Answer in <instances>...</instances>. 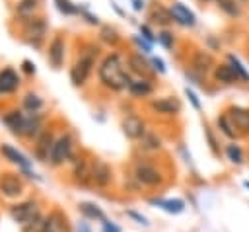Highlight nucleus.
<instances>
[{"label":"nucleus","instance_id":"obj_1","mask_svg":"<svg viewBox=\"0 0 249 232\" xmlns=\"http://www.w3.org/2000/svg\"><path fill=\"white\" fill-rule=\"evenodd\" d=\"M99 80L107 86V88H113V90H121V88H128L130 86V78L128 74L124 72L123 68V62H121V57L119 55H109L105 57V60L101 62L99 66Z\"/></svg>","mask_w":249,"mask_h":232},{"label":"nucleus","instance_id":"obj_2","mask_svg":"<svg viewBox=\"0 0 249 232\" xmlns=\"http://www.w3.org/2000/svg\"><path fill=\"white\" fill-rule=\"evenodd\" d=\"M95 57H97V47L95 49L91 47V49L84 51L82 57L76 60V64L70 70V78H72V82L76 86H82L86 82V78H88V74H89V70H91V66L95 62Z\"/></svg>","mask_w":249,"mask_h":232},{"label":"nucleus","instance_id":"obj_3","mask_svg":"<svg viewBox=\"0 0 249 232\" xmlns=\"http://www.w3.org/2000/svg\"><path fill=\"white\" fill-rule=\"evenodd\" d=\"M10 214L16 222H21V224H27L29 220H33L39 213H37V205L33 201H25V203H19V205H14L10 209Z\"/></svg>","mask_w":249,"mask_h":232},{"label":"nucleus","instance_id":"obj_4","mask_svg":"<svg viewBox=\"0 0 249 232\" xmlns=\"http://www.w3.org/2000/svg\"><path fill=\"white\" fill-rule=\"evenodd\" d=\"M70 150H72V138H70L68 135H64V136H60L56 142H53L49 160H51L53 164H62V162L70 156Z\"/></svg>","mask_w":249,"mask_h":232},{"label":"nucleus","instance_id":"obj_5","mask_svg":"<svg viewBox=\"0 0 249 232\" xmlns=\"http://www.w3.org/2000/svg\"><path fill=\"white\" fill-rule=\"evenodd\" d=\"M228 115H230L231 123L235 125V129H239L243 133H249V109H245V107H230Z\"/></svg>","mask_w":249,"mask_h":232},{"label":"nucleus","instance_id":"obj_6","mask_svg":"<svg viewBox=\"0 0 249 232\" xmlns=\"http://www.w3.org/2000/svg\"><path fill=\"white\" fill-rule=\"evenodd\" d=\"M169 14H171V18H173L177 23H181V25H195V14H193L187 6L179 4V2H175V4L171 6Z\"/></svg>","mask_w":249,"mask_h":232},{"label":"nucleus","instance_id":"obj_7","mask_svg":"<svg viewBox=\"0 0 249 232\" xmlns=\"http://www.w3.org/2000/svg\"><path fill=\"white\" fill-rule=\"evenodd\" d=\"M123 131L128 138H140L144 135V123L136 117V115H128L123 121Z\"/></svg>","mask_w":249,"mask_h":232},{"label":"nucleus","instance_id":"obj_8","mask_svg":"<svg viewBox=\"0 0 249 232\" xmlns=\"http://www.w3.org/2000/svg\"><path fill=\"white\" fill-rule=\"evenodd\" d=\"M0 191L4 195H8V197H16V195L21 193V181L16 175L6 174V175L0 177Z\"/></svg>","mask_w":249,"mask_h":232},{"label":"nucleus","instance_id":"obj_9","mask_svg":"<svg viewBox=\"0 0 249 232\" xmlns=\"http://www.w3.org/2000/svg\"><path fill=\"white\" fill-rule=\"evenodd\" d=\"M152 109L158 113H165V115H175L181 109V103L173 97H160L156 101H152Z\"/></svg>","mask_w":249,"mask_h":232},{"label":"nucleus","instance_id":"obj_10","mask_svg":"<svg viewBox=\"0 0 249 232\" xmlns=\"http://www.w3.org/2000/svg\"><path fill=\"white\" fill-rule=\"evenodd\" d=\"M18 84H19V78H18V74L12 68H4L0 72V94L14 92L18 88Z\"/></svg>","mask_w":249,"mask_h":232},{"label":"nucleus","instance_id":"obj_11","mask_svg":"<svg viewBox=\"0 0 249 232\" xmlns=\"http://www.w3.org/2000/svg\"><path fill=\"white\" fill-rule=\"evenodd\" d=\"M136 177H138L142 183H146V185H156V183H160V181H161L160 172H158V170H154L152 166H146V164L136 168Z\"/></svg>","mask_w":249,"mask_h":232},{"label":"nucleus","instance_id":"obj_12","mask_svg":"<svg viewBox=\"0 0 249 232\" xmlns=\"http://www.w3.org/2000/svg\"><path fill=\"white\" fill-rule=\"evenodd\" d=\"M49 58L53 62V66H60L64 60V41L60 37H54L51 47H49Z\"/></svg>","mask_w":249,"mask_h":232},{"label":"nucleus","instance_id":"obj_13","mask_svg":"<svg viewBox=\"0 0 249 232\" xmlns=\"http://www.w3.org/2000/svg\"><path fill=\"white\" fill-rule=\"evenodd\" d=\"M91 179L97 185H107L111 181V170H109V166L103 164V162H95L93 164V170H91Z\"/></svg>","mask_w":249,"mask_h":232},{"label":"nucleus","instance_id":"obj_14","mask_svg":"<svg viewBox=\"0 0 249 232\" xmlns=\"http://www.w3.org/2000/svg\"><path fill=\"white\" fill-rule=\"evenodd\" d=\"M45 232H68L66 218H64L60 213H53V214H49L47 224H45Z\"/></svg>","mask_w":249,"mask_h":232},{"label":"nucleus","instance_id":"obj_15","mask_svg":"<svg viewBox=\"0 0 249 232\" xmlns=\"http://www.w3.org/2000/svg\"><path fill=\"white\" fill-rule=\"evenodd\" d=\"M214 76H216L218 82H224V84H233V82L239 80L237 74H235V70H233L230 64H220V66H216Z\"/></svg>","mask_w":249,"mask_h":232},{"label":"nucleus","instance_id":"obj_16","mask_svg":"<svg viewBox=\"0 0 249 232\" xmlns=\"http://www.w3.org/2000/svg\"><path fill=\"white\" fill-rule=\"evenodd\" d=\"M45 29H47V25H45V21L41 18H33L25 25V33L31 35V37H37V39H41L45 35Z\"/></svg>","mask_w":249,"mask_h":232},{"label":"nucleus","instance_id":"obj_17","mask_svg":"<svg viewBox=\"0 0 249 232\" xmlns=\"http://www.w3.org/2000/svg\"><path fill=\"white\" fill-rule=\"evenodd\" d=\"M214 64V60H212V57L210 55H206V53H196L195 55V58H193V66H195V70H198V72H208L210 70V66Z\"/></svg>","mask_w":249,"mask_h":232},{"label":"nucleus","instance_id":"obj_18","mask_svg":"<svg viewBox=\"0 0 249 232\" xmlns=\"http://www.w3.org/2000/svg\"><path fill=\"white\" fill-rule=\"evenodd\" d=\"M128 92H130L132 96L144 97V96H148V94L152 92V84H150L148 80H134V82H130Z\"/></svg>","mask_w":249,"mask_h":232},{"label":"nucleus","instance_id":"obj_19","mask_svg":"<svg viewBox=\"0 0 249 232\" xmlns=\"http://www.w3.org/2000/svg\"><path fill=\"white\" fill-rule=\"evenodd\" d=\"M91 170H93V166H89L88 160H80V162L76 164V168H74V177H76L80 183H84L88 177H91Z\"/></svg>","mask_w":249,"mask_h":232},{"label":"nucleus","instance_id":"obj_20","mask_svg":"<svg viewBox=\"0 0 249 232\" xmlns=\"http://www.w3.org/2000/svg\"><path fill=\"white\" fill-rule=\"evenodd\" d=\"M2 152H4V154H6V156H8L10 160H12V162H16V164H19V166H21L23 170H29V162L25 160V156H23V154H19L18 150H14L12 146H8V144H4V146H2Z\"/></svg>","mask_w":249,"mask_h":232},{"label":"nucleus","instance_id":"obj_21","mask_svg":"<svg viewBox=\"0 0 249 232\" xmlns=\"http://www.w3.org/2000/svg\"><path fill=\"white\" fill-rule=\"evenodd\" d=\"M218 127L222 129V133H224L226 136H230V138H235L237 131H235V125L231 123V119H230V115H228V113L218 117Z\"/></svg>","mask_w":249,"mask_h":232},{"label":"nucleus","instance_id":"obj_22","mask_svg":"<svg viewBox=\"0 0 249 232\" xmlns=\"http://www.w3.org/2000/svg\"><path fill=\"white\" fill-rule=\"evenodd\" d=\"M45 224H47V218L43 216H35L33 220H29L27 224H23V232H45Z\"/></svg>","mask_w":249,"mask_h":232},{"label":"nucleus","instance_id":"obj_23","mask_svg":"<svg viewBox=\"0 0 249 232\" xmlns=\"http://www.w3.org/2000/svg\"><path fill=\"white\" fill-rule=\"evenodd\" d=\"M228 60H230V66L235 70L237 78H239V80H243V82H247V80H249V72L243 68V64H241L233 55H228Z\"/></svg>","mask_w":249,"mask_h":232},{"label":"nucleus","instance_id":"obj_24","mask_svg":"<svg viewBox=\"0 0 249 232\" xmlns=\"http://www.w3.org/2000/svg\"><path fill=\"white\" fill-rule=\"evenodd\" d=\"M128 62H130V66H132V70H136V72H140V74H146L150 68H148V62L140 57V55H130L128 57Z\"/></svg>","mask_w":249,"mask_h":232},{"label":"nucleus","instance_id":"obj_25","mask_svg":"<svg viewBox=\"0 0 249 232\" xmlns=\"http://www.w3.org/2000/svg\"><path fill=\"white\" fill-rule=\"evenodd\" d=\"M226 154H228V158H230L233 164H241V162H243V152H241V148H239L237 144H228Z\"/></svg>","mask_w":249,"mask_h":232},{"label":"nucleus","instance_id":"obj_26","mask_svg":"<svg viewBox=\"0 0 249 232\" xmlns=\"http://www.w3.org/2000/svg\"><path fill=\"white\" fill-rule=\"evenodd\" d=\"M80 209H82V213H84V214H88V216H91V218L105 220L103 213H101V211H99L95 205H91V203H82V205H80Z\"/></svg>","mask_w":249,"mask_h":232},{"label":"nucleus","instance_id":"obj_27","mask_svg":"<svg viewBox=\"0 0 249 232\" xmlns=\"http://www.w3.org/2000/svg\"><path fill=\"white\" fill-rule=\"evenodd\" d=\"M35 6H37V0H21V4L18 6V14L21 18H29L33 14Z\"/></svg>","mask_w":249,"mask_h":232},{"label":"nucleus","instance_id":"obj_28","mask_svg":"<svg viewBox=\"0 0 249 232\" xmlns=\"http://www.w3.org/2000/svg\"><path fill=\"white\" fill-rule=\"evenodd\" d=\"M154 203H158L160 207H163L165 211H169V213H181L183 211V201H171V199H167V201H154Z\"/></svg>","mask_w":249,"mask_h":232},{"label":"nucleus","instance_id":"obj_29","mask_svg":"<svg viewBox=\"0 0 249 232\" xmlns=\"http://www.w3.org/2000/svg\"><path fill=\"white\" fill-rule=\"evenodd\" d=\"M23 105H25L29 111H33V113H35V111L43 105V101L39 99V96H35V94H27V96H25V99H23Z\"/></svg>","mask_w":249,"mask_h":232},{"label":"nucleus","instance_id":"obj_30","mask_svg":"<svg viewBox=\"0 0 249 232\" xmlns=\"http://www.w3.org/2000/svg\"><path fill=\"white\" fill-rule=\"evenodd\" d=\"M56 6H58V10L64 12V14H76V12H78V8L72 6L68 0H56Z\"/></svg>","mask_w":249,"mask_h":232},{"label":"nucleus","instance_id":"obj_31","mask_svg":"<svg viewBox=\"0 0 249 232\" xmlns=\"http://www.w3.org/2000/svg\"><path fill=\"white\" fill-rule=\"evenodd\" d=\"M231 4H233L231 0H222V4H220V6H222V8H224L228 14H231V16H237V14H239V10H237V6H231Z\"/></svg>","mask_w":249,"mask_h":232},{"label":"nucleus","instance_id":"obj_32","mask_svg":"<svg viewBox=\"0 0 249 232\" xmlns=\"http://www.w3.org/2000/svg\"><path fill=\"white\" fill-rule=\"evenodd\" d=\"M158 37H160V41H161L167 49H171V45H173V35H169L167 31H163V33H160Z\"/></svg>","mask_w":249,"mask_h":232},{"label":"nucleus","instance_id":"obj_33","mask_svg":"<svg viewBox=\"0 0 249 232\" xmlns=\"http://www.w3.org/2000/svg\"><path fill=\"white\" fill-rule=\"evenodd\" d=\"M185 94H187V97H189V99H191V103H193V105H195V109H200V101H198V99H196V94H195V92H193V90H189V88H187V90H185Z\"/></svg>","mask_w":249,"mask_h":232},{"label":"nucleus","instance_id":"obj_34","mask_svg":"<svg viewBox=\"0 0 249 232\" xmlns=\"http://www.w3.org/2000/svg\"><path fill=\"white\" fill-rule=\"evenodd\" d=\"M152 64H154V68H156L158 72H165V66H163V60H161V58H154Z\"/></svg>","mask_w":249,"mask_h":232},{"label":"nucleus","instance_id":"obj_35","mask_svg":"<svg viewBox=\"0 0 249 232\" xmlns=\"http://www.w3.org/2000/svg\"><path fill=\"white\" fill-rule=\"evenodd\" d=\"M146 146H148V148H160V138H156V136H150Z\"/></svg>","mask_w":249,"mask_h":232},{"label":"nucleus","instance_id":"obj_36","mask_svg":"<svg viewBox=\"0 0 249 232\" xmlns=\"http://www.w3.org/2000/svg\"><path fill=\"white\" fill-rule=\"evenodd\" d=\"M103 230H105V232H121L117 226H113V224H109V222H103Z\"/></svg>","mask_w":249,"mask_h":232},{"label":"nucleus","instance_id":"obj_37","mask_svg":"<svg viewBox=\"0 0 249 232\" xmlns=\"http://www.w3.org/2000/svg\"><path fill=\"white\" fill-rule=\"evenodd\" d=\"M142 33H144V37H146L148 41H154V35H152V31H150L146 25H142Z\"/></svg>","mask_w":249,"mask_h":232},{"label":"nucleus","instance_id":"obj_38","mask_svg":"<svg viewBox=\"0 0 249 232\" xmlns=\"http://www.w3.org/2000/svg\"><path fill=\"white\" fill-rule=\"evenodd\" d=\"M136 43H138L140 47H144V51H150V45H148V43H144L140 37H136Z\"/></svg>","mask_w":249,"mask_h":232},{"label":"nucleus","instance_id":"obj_39","mask_svg":"<svg viewBox=\"0 0 249 232\" xmlns=\"http://www.w3.org/2000/svg\"><path fill=\"white\" fill-rule=\"evenodd\" d=\"M23 66H25V70H27V72H35V66H33L29 60H25V62H23Z\"/></svg>","mask_w":249,"mask_h":232},{"label":"nucleus","instance_id":"obj_40","mask_svg":"<svg viewBox=\"0 0 249 232\" xmlns=\"http://www.w3.org/2000/svg\"><path fill=\"white\" fill-rule=\"evenodd\" d=\"M142 0H134V10H142Z\"/></svg>","mask_w":249,"mask_h":232},{"label":"nucleus","instance_id":"obj_41","mask_svg":"<svg viewBox=\"0 0 249 232\" xmlns=\"http://www.w3.org/2000/svg\"><path fill=\"white\" fill-rule=\"evenodd\" d=\"M78 232H89V228H88L86 224H80V226H78Z\"/></svg>","mask_w":249,"mask_h":232}]
</instances>
